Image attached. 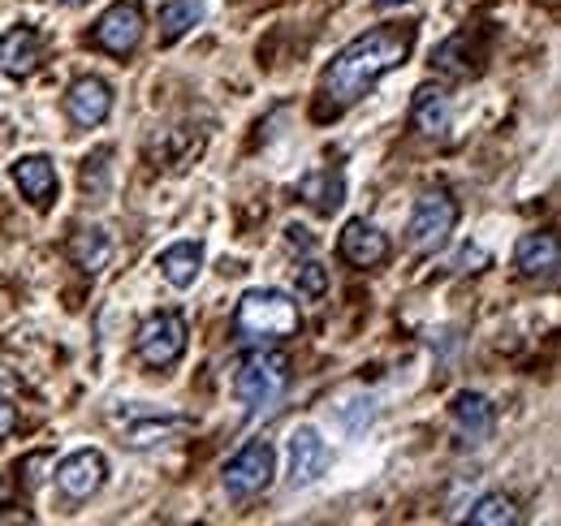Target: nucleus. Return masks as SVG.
<instances>
[{
    "label": "nucleus",
    "instance_id": "a211bd4d",
    "mask_svg": "<svg viewBox=\"0 0 561 526\" xmlns=\"http://www.w3.org/2000/svg\"><path fill=\"white\" fill-rule=\"evenodd\" d=\"M160 272H164V281H169L173 289H191V285L199 281V272H204V247H199V242H178V247H169V251L160 255Z\"/></svg>",
    "mask_w": 561,
    "mask_h": 526
},
{
    "label": "nucleus",
    "instance_id": "a878e982",
    "mask_svg": "<svg viewBox=\"0 0 561 526\" xmlns=\"http://www.w3.org/2000/svg\"><path fill=\"white\" fill-rule=\"evenodd\" d=\"M398 4H407V0H376V9H398Z\"/></svg>",
    "mask_w": 561,
    "mask_h": 526
},
{
    "label": "nucleus",
    "instance_id": "f3484780",
    "mask_svg": "<svg viewBox=\"0 0 561 526\" xmlns=\"http://www.w3.org/2000/svg\"><path fill=\"white\" fill-rule=\"evenodd\" d=\"M411 122L415 130L427 138H445L449 122H454V108H449V95L440 87H420L415 91V104H411Z\"/></svg>",
    "mask_w": 561,
    "mask_h": 526
},
{
    "label": "nucleus",
    "instance_id": "b1692460",
    "mask_svg": "<svg viewBox=\"0 0 561 526\" xmlns=\"http://www.w3.org/2000/svg\"><path fill=\"white\" fill-rule=\"evenodd\" d=\"M13 432H18V405H9V401L0 397V445H4Z\"/></svg>",
    "mask_w": 561,
    "mask_h": 526
},
{
    "label": "nucleus",
    "instance_id": "5701e85b",
    "mask_svg": "<svg viewBox=\"0 0 561 526\" xmlns=\"http://www.w3.org/2000/svg\"><path fill=\"white\" fill-rule=\"evenodd\" d=\"M294 285H298V294L302 298H324V289H329V272L320 267L316 260H302L298 267H294Z\"/></svg>",
    "mask_w": 561,
    "mask_h": 526
},
{
    "label": "nucleus",
    "instance_id": "423d86ee",
    "mask_svg": "<svg viewBox=\"0 0 561 526\" xmlns=\"http://www.w3.org/2000/svg\"><path fill=\"white\" fill-rule=\"evenodd\" d=\"M186 320L178 311H156L139 324V336H135V354H139L142 367L151 371H164L173 367L182 354H186Z\"/></svg>",
    "mask_w": 561,
    "mask_h": 526
},
{
    "label": "nucleus",
    "instance_id": "1a4fd4ad",
    "mask_svg": "<svg viewBox=\"0 0 561 526\" xmlns=\"http://www.w3.org/2000/svg\"><path fill=\"white\" fill-rule=\"evenodd\" d=\"M329 461H333V454H329V445L316 427H294L289 432V483L294 488L316 483L329 470Z\"/></svg>",
    "mask_w": 561,
    "mask_h": 526
},
{
    "label": "nucleus",
    "instance_id": "6e6552de",
    "mask_svg": "<svg viewBox=\"0 0 561 526\" xmlns=\"http://www.w3.org/2000/svg\"><path fill=\"white\" fill-rule=\"evenodd\" d=\"M66 113H70V122L78 126V130H95V126H104L108 113H113V87H108L104 78H95V73L78 78V82L70 87V95H66Z\"/></svg>",
    "mask_w": 561,
    "mask_h": 526
},
{
    "label": "nucleus",
    "instance_id": "0eeeda50",
    "mask_svg": "<svg viewBox=\"0 0 561 526\" xmlns=\"http://www.w3.org/2000/svg\"><path fill=\"white\" fill-rule=\"evenodd\" d=\"M142 31H147L142 0H113V4L104 9V18L95 22L91 39H95V48H104L108 57H130L142 44Z\"/></svg>",
    "mask_w": 561,
    "mask_h": 526
},
{
    "label": "nucleus",
    "instance_id": "4468645a",
    "mask_svg": "<svg viewBox=\"0 0 561 526\" xmlns=\"http://www.w3.org/2000/svg\"><path fill=\"white\" fill-rule=\"evenodd\" d=\"M13 182H18V191L31 198L39 211L53 207V198H57V191H61L57 169H53L48 156H22V160L13 164Z\"/></svg>",
    "mask_w": 561,
    "mask_h": 526
},
{
    "label": "nucleus",
    "instance_id": "f257e3e1",
    "mask_svg": "<svg viewBox=\"0 0 561 526\" xmlns=\"http://www.w3.org/2000/svg\"><path fill=\"white\" fill-rule=\"evenodd\" d=\"M415 48V22H398V26H376L367 35H358L354 44H346L333 66L324 69V108L346 113L354 100H363L385 73L402 66Z\"/></svg>",
    "mask_w": 561,
    "mask_h": 526
},
{
    "label": "nucleus",
    "instance_id": "ddd939ff",
    "mask_svg": "<svg viewBox=\"0 0 561 526\" xmlns=\"http://www.w3.org/2000/svg\"><path fill=\"white\" fill-rule=\"evenodd\" d=\"M337 251H342V260L354 263V267H380V263L389 260V238H385L376 225H367V220H351V225L342 229Z\"/></svg>",
    "mask_w": 561,
    "mask_h": 526
},
{
    "label": "nucleus",
    "instance_id": "2eb2a0df",
    "mask_svg": "<svg viewBox=\"0 0 561 526\" xmlns=\"http://www.w3.org/2000/svg\"><path fill=\"white\" fill-rule=\"evenodd\" d=\"M514 263H518V272L527 276V281H553L561 267V251H558V238L553 233H527L523 242H518V255H514Z\"/></svg>",
    "mask_w": 561,
    "mask_h": 526
},
{
    "label": "nucleus",
    "instance_id": "4be33fe9",
    "mask_svg": "<svg viewBox=\"0 0 561 526\" xmlns=\"http://www.w3.org/2000/svg\"><path fill=\"white\" fill-rule=\"evenodd\" d=\"M476 526H514L518 523V505L510 501V496H501V492H492V496H480L476 505H471V514H467Z\"/></svg>",
    "mask_w": 561,
    "mask_h": 526
},
{
    "label": "nucleus",
    "instance_id": "6ab92c4d",
    "mask_svg": "<svg viewBox=\"0 0 561 526\" xmlns=\"http://www.w3.org/2000/svg\"><path fill=\"white\" fill-rule=\"evenodd\" d=\"M66 255L73 260V267H82L87 276H95V272H104L108 260H113V242L100 229H73Z\"/></svg>",
    "mask_w": 561,
    "mask_h": 526
},
{
    "label": "nucleus",
    "instance_id": "412c9836",
    "mask_svg": "<svg viewBox=\"0 0 561 526\" xmlns=\"http://www.w3.org/2000/svg\"><path fill=\"white\" fill-rule=\"evenodd\" d=\"M199 18H204V0H164L160 4V39L178 44Z\"/></svg>",
    "mask_w": 561,
    "mask_h": 526
},
{
    "label": "nucleus",
    "instance_id": "f03ea898",
    "mask_svg": "<svg viewBox=\"0 0 561 526\" xmlns=\"http://www.w3.org/2000/svg\"><path fill=\"white\" fill-rule=\"evenodd\" d=\"M298 302H289L280 289H247L238 311H233V332L238 341L251 345H277L298 336Z\"/></svg>",
    "mask_w": 561,
    "mask_h": 526
},
{
    "label": "nucleus",
    "instance_id": "393cba45",
    "mask_svg": "<svg viewBox=\"0 0 561 526\" xmlns=\"http://www.w3.org/2000/svg\"><path fill=\"white\" fill-rule=\"evenodd\" d=\"M285 242L298 247V251H311V233H307L302 225H289V229H285Z\"/></svg>",
    "mask_w": 561,
    "mask_h": 526
},
{
    "label": "nucleus",
    "instance_id": "f8f14e48",
    "mask_svg": "<svg viewBox=\"0 0 561 526\" xmlns=\"http://www.w3.org/2000/svg\"><path fill=\"white\" fill-rule=\"evenodd\" d=\"M449 419H454V427H458V436L467 445H484L492 436V427H496V410H492V401L484 393H458L454 405H449Z\"/></svg>",
    "mask_w": 561,
    "mask_h": 526
},
{
    "label": "nucleus",
    "instance_id": "bb28decb",
    "mask_svg": "<svg viewBox=\"0 0 561 526\" xmlns=\"http://www.w3.org/2000/svg\"><path fill=\"white\" fill-rule=\"evenodd\" d=\"M57 4H70L73 9V4H87V0H57Z\"/></svg>",
    "mask_w": 561,
    "mask_h": 526
},
{
    "label": "nucleus",
    "instance_id": "7ed1b4c3",
    "mask_svg": "<svg viewBox=\"0 0 561 526\" xmlns=\"http://www.w3.org/2000/svg\"><path fill=\"white\" fill-rule=\"evenodd\" d=\"M285 389H289V358L280 350H268V345L251 350L233 371V393L251 410H268Z\"/></svg>",
    "mask_w": 561,
    "mask_h": 526
},
{
    "label": "nucleus",
    "instance_id": "dca6fc26",
    "mask_svg": "<svg viewBox=\"0 0 561 526\" xmlns=\"http://www.w3.org/2000/svg\"><path fill=\"white\" fill-rule=\"evenodd\" d=\"M298 198L320 211V216H333L342 203H346V178L337 169H311L302 182H298Z\"/></svg>",
    "mask_w": 561,
    "mask_h": 526
},
{
    "label": "nucleus",
    "instance_id": "aec40b11",
    "mask_svg": "<svg viewBox=\"0 0 561 526\" xmlns=\"http://www.w3.org/2000/svg\"><path fill=\"white\" fill-rule=\"evenodd\" d=\"M191 419L182 414H139V423H126V445L130 449H147V445H160L169 441L173 432H186Z\"/></svg>",
    "mask_w": 561,
    "mask_h": 526
},
{
    "label": "nucleus",
    "instance_id": "9d476101",
    "mask_svg": "<svg viewBox=\"0 0 561 526\" xmlns=\"http://www.w3.org/2000/svg\"><path fill=\"white\" fill-rule=\"evenodd\" d=\"M104 474H108V461L95 449H78L70 458L57 466V488L70 496V501H91L100 488H104Z\"/></svg>",
    "mask_w": 561,
    "mask_h": 526
},
{
    "label": "nucleus",
    "instance_id": "39448f33",
    "mask_svg": "<svg viewBox=\"0 0 561 526\" xmlns=\"http://www.w3.org/2000/svg\"><path fill=\"white\" fill-rule=\"evenodd\" d=\"M454 225H458V203L445 191H432V195H423L415 203V211L407 220V247L415 255H436L449 242Z\"/></svg>",
    "mask_w": 561,
    "mask_h": 526
},
{
    "label": "nucleus",
    "instance_id": "9b49d317",
    "mask_svg": "<svg viewBox=\"0 0 561 526\" xmlns=\"http://www.w3.org/2000/svg\"><path fill=\"white\" fill-rule=\"evenodd\" d=\"M44 61V39H39V31L35 26H9L4 35H0V69L9 73V78H31L35 69Z\"/></svg>",
    "mask_w": 561,
    "mask_h": 526
},
{
    "label": "nucleus",
    "instance_id": "20e7f679",
    "mask_svg": "<svg viewBox=\"0 0 561 526\" xmlns=\"http://www.w3.org/2000/svg\"><path fill=\"white\" fill-rule=\"evenodd\" d=\"M273 474H277V449L268 441H251L247 449H238L233 458L225 461L220 479H225V492L233 501H251L260 492L273 488Z\"/></svg>",
    "mask_w": 561,
    "mask_h": 526
}]
</instances>
